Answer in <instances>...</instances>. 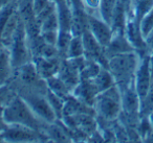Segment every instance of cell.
Here are the masks:
<instances>
[{
  "instance_id": "cell-1",
  "label": "cell",
  "mask_w": 153,
  "mask_h": 143,
  "mask_svg": "<svg viewBox=\"0 0 153 143\" xmlns=\"http://www.w3.org/2000/svg\"><path fill=\"white\" fill-rule=\"evenodd\" d=\"M140 60V55L136 51L113 55L108 59L107 69L112 74L121 92L134 85V75Z\"/></svg>"
},
{
  "instance_id": "cell-2",
  "label": "cell",
  "mask_w": 153,
  "mask_h": 143,
  "mask_svg": "<svg viewBox=\"0 0 153 143\" xmlns=\"http://www.w3.org/2000/svg\"><path fill=\"white\" fill-rule=\"evenodd\" d=\"M3 119L7 125L21 124L42 132L47 124L37 117L27 103L17 93L3 105Z\"/></svg>"
},
{
  "instance_id": "cell-3",
  "label": "cell",
  "mask_w": 153,
  "mask_h": 143,
  "mask_svg": "<svg viewBox=\"0 0 153 143\" xmlns=\"http://www.w3.org/2000/svg\"><path fill=\"white\" fill-rule=\"evenodd\" d=\"M97 117L112 121L122 112V93L117 85L99 93L94 105Z\"/></svg>"
},
{
  "instance_id": "cell-4",
  "label": "cell",
  "mask_w": 153,
  "mask_h": 143,
  "mask_svg": "<svg viewBox=\"0 0 153 143\" xmlns=\"http://www.w3.org/2000/svg\"><path fill=\"white\" fill-rule=\"evenodd\" d=\"M10 52H11L12 64L14 69L24 65L27 62L33 61L32 55L30 50V44H28L27 35L25 32V26L22 18L17 26L13 39L11 41V44L9 45Z\"/></svg>"
},
{
  "instance_id": "cell-5",
  "label": "cell",
  "mask_w": 153,
  "mask_h": 143,
  "mask_svg": "<svg viewBox=\"0 0 153 143\" xmlns=\"http://www.w3.org/2000/svg\"><path fill=\"white\" fill-rule=\"evenodd\" d=\"M4 142H48V137L42 130H37L21 124H9L2 132Z\"/></svg>"
},
{
  "instance_id": "cell-6",
  "label": "cell",
  "mask_w": 153,
  "mask_h": 143,
  "mask_svg": "<svg viewBox=\"0 0 153 143\" xmlns=\"http://www.w3.org/2000/svg\"><path fill=\"white\" fill-rule=\"evenodd\" d=\"M153 76V59L150 53L140 55V63L134 75V88L140 96V101L144 99L151 86Z\"/></svg>"
},
{
  "instance_id": "cell-7",
  "label": "cell",
  "mask_w": 153,
  "mask_h": 143,
  "mask_svg": "<svg viewBox=\"0 0 153 143\" xmlns=\"http://www.w3.org/2000/svg\"><path fill=\"white\" fill-rule=\"evenodd\" d=\"M88 15V14H87ZM88 29L96 38V40L101 44V46L105 47L109 44L112 39L113 30L109 23L102 19L99 16L88 15Z\"/></svg>"
},
{
  "instance_id": "cell-8",
  "label": "cell",
  "mask_w": 153,
  "mask_h": 143,
  "mask_svg": "<svg viewBox=\"0 0 153 143\" xmlns=\"http://www.w3.org/2000/svg\"><path fill=\"white\" fill-rule=\"evenodd\" d=\"M125 35L127 37L128 41L134 50L138 53L140 55H145L148 52V48H147V44L145 38L143 36L142 32H140V23L134 19L133 17L129 16L127 17V22H126V27H125ZM151 55V53H150Z\"/></svg>"
},
{
  "instance_id": "cell-9",
  "label": "cell",
  "mask_w": 153,
  "mask_h": 143,
  "mask_svg": "<svg viewBox=\"0 0 153 143\" xmlns=\"http://www.w3.org/2000/svg\"><path fill=\"white\" fill-rule=\"evenodd\" d=\"M99 90L94 84L92 80H82L78 86L72 91V96L76 97L78 100L89 107L94 108V101L99 94Z\"/></svg>"
},
{
  "instance_id": "cell-10",
  "label": "cell",
  "mask_w": 153,
  "mask_h": 143,
  "mask_svg": "<svg viewBox=\"0 0 153 143\" xmlns=\"http://www.w3.org/2000/svg\"><path fill=\"white\" fill-rule=\"evenodd\" d=\"M104 50L107 59L113 57V55L135 51L128 41L125 32H113L112 39L110 40L109 44L104 48Z\"/></svg>"
},
{
  "instance_id": "cell-11",
  "label": "cell",
  "mask_w": 153,
  "mask_h": 143,
  "mask_svg": "<svg viewBox=\"0 0 153 143\" xmlns=\"http://www.w3.org/2000/svg\"><path fill=\"white\" fill-rule=\"evenodd\" d=\"M122 112L129 115H140V99L134 85L122 91Z\"/></svg>"
},
{
  "instance_id": "cell-12",
  "label": "cell",
  "mask_w": 153,
  "mask_h": 143,
  "mask_svg": "<svg viewBox=\"0 0 153 143\" xmlns=\"http://www.w3.org/2000/svg\"><path fill=\"white\" fill-rule=\"evenodd\" d=\"M62 57H56V59H45L42 57H37L33 59L36 69L39 75L43 80H47L53 75H57L59 70L60 62Z\"/></svg>"
},
{
  "instance_id": "cell-13",
  "label": "cell",
  "mask_w": 153,
  "mask_h": 143,
  "mask_svg": "<svg viewBox=\"0 0 153 143\" xmlns=\"http://www.w3.org/2000/svg\"><path fill=\"white\" fill-rule=\"evenodd\" d=\"M14 74V67L12 64L11 52L9 47H0V87L9 84Z\"/></svg>"
},
{
  "instance_id": "cell-14",
  "label": "cell",
  "mask_w": 153,
  "mask_h": 143,
  "mask_svg": "<svg viewBox=\"0 0 153 143\" xmlns=\"http://www.w3.org/2000/svg\"><path fill=\"white\" fill-rule=\"evenodd\" d=\"M21 16H20L19 12L17 10L13 12V14L11 15V17L9 18V20L5 23L4 27L2 28L1 32H0V43L3 46L9 47V45L11 44V41L13 39V36L15 34L17 26L20 22Z\"/></svg>"
},
{
  "instance_id": "cell-15",
  "label": "cell",
  "mask_w": 153,
  "mask_h": 143,
  "mask_svg": "<svg viewBox=\"0 0 153 143\" xmlns=\"http://www.w3.org/2000/svg\"><path fill=\"white\" fill-rule=\"evenodd\" d=\"M45 80H46L47 88L53 93H55L56 95H58V96L61 97L62 99H64V100L69 98L72 95L71 91L69 90L67 85H66L58 75H53V76H51V77H48Z\"/></svg>"
},
{
  "instance_id": "cell-16",
  "label": "cell",
  "mask_w": 153,
  "mask_h": 143,
  "mask_svg": "<svg viewBox=\"0 0 153 143\" xmlns=\"http://www.w3.org/2000/svg\"><path fill=\"white\" fill-rule=\"evenodd\" d=\"M153 9V0H137L132 4L131 12L128 15L133 17L140 23L142 19Z\"/></svg>"
},
{
  "instance_id": "cell-17",
  "label": "cell",
  "mask_w": 153,
  "mask_h": 143,
  "mask_svg": "<svg viewBox=\"0 0 153 143\" xmlns=\"http://www.w3.org/2000/svg\"><path fill=\"white\" fill-rule=\"evenodd\" d=\"M92 82L96 85V87L98 88L100 93L107 90L110 87H112L113 85H115L114 78H113L112 74L110 73V71L107 68L104 67H102V69L97 74L96 77L92 78Z\"/></svg>"
},
{
  "instance_id": "cell-18",
  "label": "cell",
  "mask_w": 153,
  "mask_h": 143,
  "mask_svg": "<svg viewBox=\"0 0 153 143\" xmlns=\"http://www.w3.org/2000/svg\"><path fill=\"white\" fill-rule=\"evenodd\" d=\"M102 69V66L94 60L85 57L83 65L80 68V78L82 80H92Z\"/></svg>"
},
{
  "instance_id": "cell-19",
  "label": "cell",
  "mask_w": 153,
  "mask_h": 143,
  "mask_svg": "<svg viewBox=\"0 0 153 143\" xmlns=\"http://www.w3.org/2000/svg\"><path fill=\"white\" fill-rule=\"evenodd\" d=\"M84 55V44L82 36H74L66 52L67 59H76Z\"/></svg>"
},
{
  "instance_id": "cell-20",
  "label": "cell",
  "mask_w": 153,
  "mask_h": 143,
  "mask_svg": "<svg viewBox=\"0 0 153 143\" xmlns=\"http://www.w3.org/2000/svg\"><path fill=\"white\" fill-rule=\"evenodd\" d=\"M117 2V0H101L99 14H100V17L109 24H110L111 19H112V15Z\"/></svg>"
},
{
  "instance_id": "cell-21",
  "label": "cell",
  "mask_w": 153,
  "mask_h": 143,
  "mask_svg": "<svg viewBox=\"0 0 153 143\" xmlns=\"http://www.w3.org/2000/svg\"><path fill=\"white\" fill-rule=\"evenodd\" d=\"M72 34L70 32H65V30H59V35H58V40H57V47L58 51H59L60 55L62 57H66V52L69 47V44L71 42Z\"/></svg>"
},
{
  "instance_id": "cell-22",
  "label": "cell",
  "mask_w": 153,
  "mask_h": 143,
  "mask_svg": "<svg viewBox=\"0 0 153 143\" xmlns=\"http://www.w3.org/2000/svg\"><path fill=\"white\" fill-rule=\"evenodd\" d=\"M46 98H47V100H48L49 105H51V109L55 112L57 118L60 119V118L62 117V111H63L65 100L62 99L61 97H59L58 95H56L55 93H53L49 89H47V91H46Z\"/></svg>"
},
{
  "instance_id": "cell-23",
  "label": "cell",
  "mask_w": 153,
  "mask_h": 143,
  "mask_svg": "<svg viewBox=\"0 0 153 143\" xmlns=\"http://www.w3.org/2000/svg\"><path fill=\"white\" fill-rule=\"evenodd\" d=\"M45 30H60L57 11L51 14L41 22V32H45Z\"/></svg>"
},
{
  "instance_id": "cell-24",
  "label": "cell",
  "mask_w": 153,
  "mask_h": 143,
  "mask_svg": "<svg viewBox=\"0 0 153 143\" xmlns=\"http://www.w3.org/2000/svg\"><path fill=\"white\" fill-rule=\"evenodd\" d=\"M140 27L144 38H146L153 29V9L142 19V21L140 22Z\"/></svg>"
},
{
  "instance_id": "cell-25",
  "label": "cell",
  "mask_w": 153,
  "mask_h": 143,
  "mask_svg": "<svg viewBox=\"0 0 153 143\" xmlns=\"http://www.w3.org/2000/svg\"><path fill=\"white\" fill-rule=\"evenodd\" d=\"M82 4L85 10V12L88 15L99 16V10H100L101 0H82Z\"/></svg>"
},
{
  "instance_id": "cell-26",
  "label": "cell",
  "mask_w": 153,
  "mask_h": 143,
  "mask_svg": "<svg viewBox=\"0 0 153 143\" xmlns=\"http://www.w3.org/2000/svg\"><path fill=\"white\" fill-rule=\"evenodd\" d=\"M40 35L46 44L55 45L56 46L57 40H58V35H59V30H45V32H41Z\"/></svg>"
},
{
  "instance_id": "cell-27",
  "label": "cell",
  "mask_w": 153,
  "mask_h": 143,
  "mask_svg": "<svg viewBox=\"0 0 153 143\" xmlns=\"http://www.w3.org/2000/svg\"><path fill=\"white\" fill-rule=\"evenodd\" d=\"M51 1V0H34L33 1V11H34L35 16H37L42 10H44Z\"/></svg>"
},
{
  "instance_id": "cell-28",
  "label": "cell",
  "mask_w": 153,
  "mask_h": 143,
  "mask_svg": "<svg viewBox=\"0 0 153 143\" xmlns=\"http://www.w3.org/2000/svg\"><path fill=\"white\" fill-rule=\"evenodd\" d=\"M147 44V48H148V52L152 53L153 52V29L150 32V34L145 38Z\"/></svg>"
},
{
  "instance_id": "cell-29",
  "label": "cell",
  "mask_w": 153,
  "mask_h": 143,
  "mask_svg": "<svg viewBox=\"0 0 153 143\" xmlns=\"http://www.w3.org/2000/svg\"><path fill=\"white\" fill-rule=\"evenodd\" d=\"M7 128V124L3 119V105H0V133H2Z\"/></svg>"
},
{
  "instance_id": "cell-30",
  "label": "cell",
  "mask_w": 153,
  "mask_h": 143,
  "mask_svg": "<svg viewBox=\"0 0 153 143\" xmlns=\"http://www.w3.org/2000/svg\"><path fill=\"white\" fill-rule=\"evenodd\" d=\"M147 118H148L149 123H150L151 128H152V130H153V112H151V113L149 114L148 116H147Z\"/></svg>"
},
{
  "instance_id": "cell-31",
  "label": "cell",
  "mask_w": 153,
  "mask_h": 143,
  "mask_svg": "<svg viewBox=\"0 0 153 143\" xmlns=\"http://www.w3.org/2000/svg\"><path fill=\"white\" fill-rule=\"evenodd\" d=\"M135 1H137V0H132V4H133V3L135 2Z\"/></svg>"
},
{
  "instance_id": "cell-32",
  "label": "cell",
  "mask_w": 153,
  "mask_h": 143,
  "mask_svg": "<svg viewBox=\"0 0 153 143\" xmlns=\"http://www.w3.org/2000/svg\"><path fill=\"white\" fill-rule=\"evenodd\" d=\"M151 55H152V59H153V52H152V53H151Z\"/></svg>"
},
{
  "instance_id": "cell-33",
  "label": "cell",
  "mask_w": 153,
  "mask_h": 143,
  "mask_svg": "<svg viewBox=\"0 0 153 143\" xmlns=\"http://www.w3.org/2000/svg\"><path fill=\"white\" fill-rule=\"evenodd\" d=\"M1 46H2V44H1V43H0V47H1Z\"/></svg>"
}]
</instances>
